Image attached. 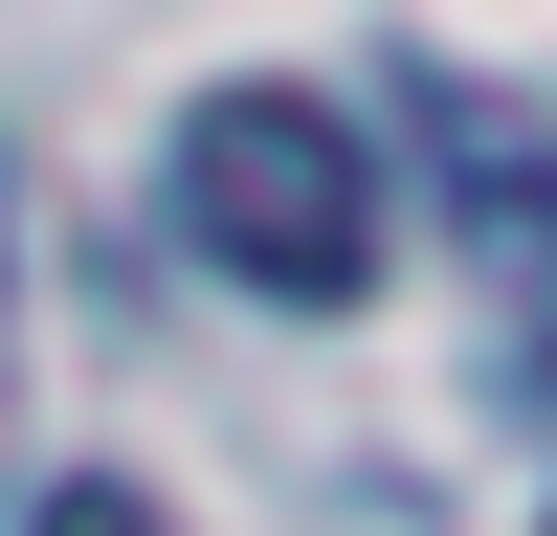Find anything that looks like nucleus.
<instances>
[{
  "instance_id": "obj_1",
  "label": "nucleus",
  "mask_w": 557,
  "mask_h": 536,
  "mask_svg": "<svg viewBox=\"0 0 557 536\" xmlns=\"http://www.w3.org/2000/svg\"><path fill=\"white\" fill-rule=\"evenodd\" d=\"M157 202H178V246L223 268V291H268V313H335V291H380V134L335 112V89H201L178 112V157H157Z\"/></svg>"
},
{
  "instance_id": "obj_2",
  "label": "nucleus",
  "mask_w": 557,
  "mask_h": 536,
  "mask_svg": "<svg viewBox=\"0 0 557 536\" xmlns=\"http://www.w3.org/2000/svg\"><path fill=\"white\" fill-rule=\"evenodd\" d=\"M23 536H157V514H134V491H45Z\"/></svg>"
}]
</instances>
